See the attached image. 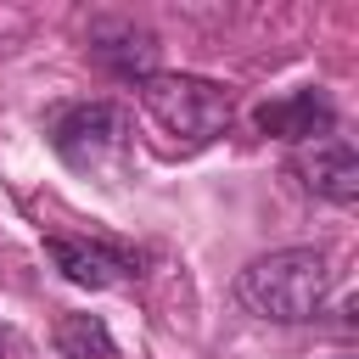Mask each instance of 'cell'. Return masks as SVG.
Listing matches in <instances>:
<instances>
[{"instance_id":"obj_7","label":"cell","mask_w":359,"mask_h":359,"mask_svg":"<svg viewBox=\"0 0 359 359\" xmlns=\"http://www.w3.org/2000/svg\"><path fill=\"white\" fill-rule=\"evenodd\" d=\"M90 56L107 67V73H118V79H146L151 73V62H157V39L146 34V28H135V22H118V28H95V39H90Z\"/></svg>"},{"instance_id":"obj_3","label":"cell","mask_w":359,"mask_h":359,"mask_svg":"<svg viewBox=\"0 0 359 359\" xmlns=\"http://www.w3.org/2000/svg\"><path fill=\"white\" fill-rule=\"evenodd\" d=\"M50 146L67 168H107L123 146H129V118L123 107L112 101H79V107H62L50 118Z\"/></svg>"},{"instance_id":"obj_2","label":"cell","mask_w":359,"mask_h":359,"mask_svg":"<svg viewBox=\"0 0 359 359\" xmlns=\"http://www.w3.org/2000/svg\"><path fill=\"white\" fill-rule=\"evenodd\" d=\"M135 95H140L146 118L163 135H174L185 151L213 146L230 129V95H224V84H213L202 73H146L135 84Z\"/></svg>"},{"instance_id":"obj_8","label":"cell","mask_w":359,"mask_h":359,"mask_svg":"<svg viewBox=\"0 0 359 359\" xmlns=\"http://www.w3.org/2000/svg\"><path fill=\"white\" fill-rule=\"evenodd\" d=\"M50 348L62 359H112V331L101 314H62L50 331Z\"/></svg>"},{"instance_id":"obj_5","label":"cell","mask_w":359,"mask_h":359,"mask_svg":"<svg viewBox=\"0 0 359 359\" xmlns=\"http://www.w3.org/2000/svg\"><path fill=\"white\" fill-rule=\"evenodd\" d=\"M252 123H258L264 135H275V140L303 146V140H331V129H337V107H331L325 90L309 84V90H292V95L264 101V107L252 112Z\"/></svg>"},{"instance_id":"obj_1","label":"cell","mask_w":359,"mask_h":359,"mask_svg":"<svg viewBox=\"0 0 359 359\" xmlns=\"http://www.w3.org/2000/svg\"><path fill=\"white\" fill-rule=\"evenodd\" d=\"M325 292H331V264L320 247H280V252L252 258L236 275L241 309L258 320H275V325H309L320 314Z\"/></svg>"},{"instance_id":"obj_6","label":"cell","mask_w":359,"mask_h":359,"mask_svg":"<svg viewBox=\"0 0 359 359\" xmlns=\"http://www.w3.org/2000/svg\"><path fill=\"white\" fill-rule=\"evenodd\" d=\"M297 174H303V185L314 191V196H325V202H353L359 196V157H353V146L348 140H314V151L297 163Z\"/></svg>"},{"instance_id":"obj_9","label":"cell","mask_w":359,"mask_h":359,"mask_svg":"<svg viewBox=\"0 0 359 359\" xmlns=\"http://www.w3.org/2000/svg\"><path fill=\"white\" fill-rule=\"evenodd\" d=\"M6 342H11V337H6V331H0V353H6Z\"/></svg>"},{"instance_id":"obj_4","label":"cell","mask_w":359,"mask_h":359,"mask_svg":"<svg viewBox=\"0 0 359 359\" xmlns=\"http://www.w3.org/2000/svg\"><path fill=\"white\" fill-rule=\"evenodd\" d=\"M45 258L73 280V286H90V292H107L118 286L123 275H140L135 252L129 247H112V241H79V236H45Z\"/></svg>"}]
</instances>
